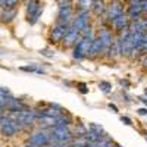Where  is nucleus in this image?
<instances>
[{
	"mask_svg": "<svg viewBox=\"0 0 147 147\" xmlns=\"http://www.w3.org/2000/svg\"><path fill=\"white\" fill-rule=\"evenodd\" d=\"M100 87H102V90H103L105 93H109V88H110V84H107V82H102V84H100Z\"/></svg>",
	"mask_w": 147,
	"mask_h": 147,
	"instance_id": "nucleus-13",
	"label": "nucleus"
},
{
	"mask_svg": "<svg viewBox=\"0 0 147 147\" xmlns=\"http://www.w3.org/2000/svg\"><path fill=\"white\" fill-rule=\"evenodd\" d=\"M106 12H107V16H109L110 21H113L115 18H118L119 15H122L125 12V7H124L122 0H112V3L107 6Z\"/></svg>",
	"mask_w": 147,
	"mask_h": 147,
	"instance_id": "nucleus-3",
	"label": "nucleus"
},
{
	"mask_svg": "<svg viewBox=\"0 0 147 147\" xmlns=\"http://www.w3.org/2000/svg\"><path fill=\"white\" fill-rule=\"evenodd\" d=\"M74 16V7L69 2H63L59 7V22H63L69 25V21Z\"/></svg>",
	"mask_w": 147,
	"mask_h": 147,
	"instance_id": "nucleus-4",
	"label": "nucleus"
},
{
	"mask_svg": "<svg viewBox=\"0 0 147 147\" xmlns=\"http://www.w3.org/2000/svg\"><path fill=\"white\" fill-rule=\"evenodd\" d=\"M138 113H140V115H146V113H147V110H146V109H140V110H138Z\"/></svg>",
	"mask_w": 147,
	"mask_h": 147,
	"instance_id": "nucleus-15",
	"label": "nucleus"
},
{
	"mask_svg": "<svg viewBox=\"0 0 147 147\" xmlns=\"http://www.w3.org/2000/svg\"><path fill=\"white\" fill-rule=\"evenodd\" d=\"M25 147H35V146H34V144H31V146H25Z\"/></svg>",
	"mask_w": 147,
	"mask_h": 147,
	"instance_id": "nucleus-17",
	"label": "nucleus"
},
{
	"mask_svg": "<svg viewBox=\"0 0 147 147\" xmlns=\"http://www.w3.org/2000/svg\"><path fill=\"white\" fill-rule=\"evenodd\" d=\"M15 16H16V7H5L3 13H2V21L10 22V21H13Z\"/></svg>",
	"mask_w": 147,
	"mask_h": 147,
	"instance_id": "nucleus-10",
	"label": "nucleus"
},
{
	"mask_svg": "<svg viewBox=\"0 0 147 147\" xmlns=\"http://www.w3.org/2000/svg\"><path fill=\"white\" fill-rule=\"evenodd\" d=\"M122 122H125L127 125H131V121H129L128 118H122Z\"/></svg>",
	"mask_w": 147,
	"mask_h": 147,
	"instance_id": "nucleus-14",
	"label": "nucleus"
},
{
	"mask_svg": "<svg viewBox=\"0 0 147 147\" xmlns=\"http://www.w3.org/2000/svg\"><path fill=\"white\" fill-rule=\"evenodd\" d=\"M90 9H91V12H93L94 15L100 16L102 13H105V12H106L107 6H106V3H105V0H94Z\"/></svg>",
	"mask_w": 147,
	"mask_h": 147,
	"instance_id": "nucleus-9",
	"label": "nucleus"
},
{
	"mask_svg": "<svg viewBox=\"0 0 147 147\" xmlns=\"http://www.w3.org/2000/svg\"><path fill=\"white\" fill-rule=\"evenodd\" d=\"M19 122L18 121H13V119H3L2 122H0V129H2V132L5 134V136H15V134L19 131Z\"/></svg>",
	"mask_w": 147,
	"mask_h": 147,
	"instance_id": "nucleus-2",
	"label": "nucleus"
},
{
	"mask_svg": "<svg viewBox=\"0 0 147 147\" xmlns=\"http://www.w3.org/2000/svg\"><path fill=\"white\" fill-rule=\"evenodd\" d=\"M2 110H3V105H0V115H2Z\"/></svg>",
	"mask_w": 147,
	"mask_h": 147,
	"instance_id": "nucleus-16",
	"label": "nucleus"
},
{
	"mask_svg": "<svg viewBox=\"0 0 147 147\" xmlns=\"http://www.w3.org/2000/svg\"><path fill=\"white\" fill-rule=\"evenodd\" d=\"M143 13H144V12H143V6H141V3H132V5L128 6L127 15H128L129 19H138Z\"/></svg>",
	"mask_w": 147,
	"mask_h": 147,
	"instance_id": "nucleus-8",
	"label": "nucleus"
},
{
	"mask_svg": "<svg viewBox=\"0 0 147 147\" xmlns=\"http://www.w3.org/2000/svg\"><path fill=\"white\" fill-rule=\"evenodd\" d=\"M49 140H50V136H47V132L44 131H40L31 137V144H34L35 147H43L49 143Z\"/></svg>",
	"mask_w": 147,
	"mask_h": 147,
	"instance_id": "nucleus-7",
	"label": "nucleus"
},
{
	"mask_svg": "<svg viewBox=\"0 0 147 147\" xmlns=\"http://www.w3.org/2000/svg\"><path fill=\"white\" fill-rule=\"evenodd\" d=\"M88 24H90V13H88V10H80L78 13H77L75 22H74V27L81 31L84 28H87Z\"/></svg>",
	"mask_w": 147,
	"mask_h": 147,
	"instance_id": "nucleus-6",
	"label": "nucleus"
},
{
	"mask_svg": "<svg viewBox=\"0 0 147 147\" xmlns=\"http://www.w3.org/2000/svg\"><path fill=\"white\" fill-rule=\"evenodd\" d=\"M21 0H5V7H16Z\"/></svg>",
	"mask_w": 147,
	"mask_h": 147,
	"instance_id": "nucleus-12",
	"label": "nucleus"
},
{
	"mask_svg": "<svg viewBox=\"0 0 147 147\" xmlns=\"http://www.w3.org/2000/svg\"><path fill=\"white\" fill-rule=\"evenodd\" d=\"M25 2H27V3H28V2H30V0H25Z\"/></svg>",
	"mask_w": 147,
	"mask_h": 147,
	"instance_id": "nucleus-18",
	"label": "nucleus"
},
{
	"mask_svg": "<svg viewBox=\"0 0 147 147\" xmlns=\"http://www.w3.org/2000/svg\"><path fill=\"white\" fill-rule=\"evenodd\" d=\"M93 2H94V0H78L77 5H78V9L80 10H88L91 7Z\"/></svg>",
	"mask_w": 147,
	"mask_h": 147,
	"instance_id": "nucleus-11",
	"label": "nucleus"
},
{
	"mask_svg": "<svg viewBox=\"0 0 147 147\" xmlns=\"http://www.w3.org/2000/svg\"><path fill=\"white\" fill-rule=\"evenodd\" d=\"M71 132L65 128V125H57L55 129H53V134H52V138L55 141H59V143H65L68 140H71Z\"/></svg>",
	"mask_w": 147,
	"mask_h": 147,
	"instance_id": "nucleus-5",
	"label": "nucleus"
},
{
	"mask_svg": "<svg viewBox=\"0 0 147 147\" xmlns=\"http://www.w3.org/2000/svg\"><path fill=\"white\" fill-rule=\"evenodd\" d=\"M41 12H43V7H41L40 0H30L27 3V13H28L30 24H35L38 16L41 15Z\"/></svg>",
	"mask_w": 147,
	"mask_h": 147,
	"instance_id": "nucleus-1",
	"label": "nucleus"
}]
</instances>
